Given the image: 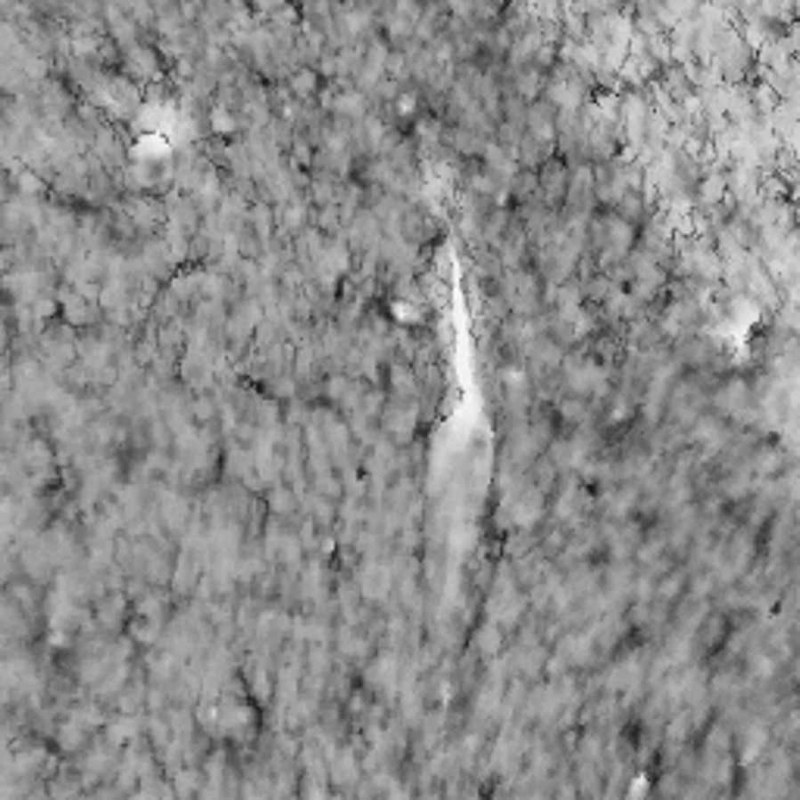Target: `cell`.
Returning <instances> with one entry per match:
<instances>
[{
	"instance_id": "1",
	"label": "cell",
	"mask_w": 800,
	"mask_h": 800,
	"mask_svg": "<svg viewBox=\"0 0 800 800\" xmlns=\"http://www.w3.org/2000/svg\"><path fill=\"white\" fill-rule=\"evenodd\" d=\"M122 72L135 85H160L166 78V60L148 38L122 51Z\"/></svg>"
},
{
	"instance_id": "2",
	"label": "cell",
	"mask_w": 800,
	"mask_h": 800,
	"mask_svg": "<svg viewBox=\"0 0 800 800\" xmlns=\"http://www.w3.org/2000/svg\"><path fill=\"white\" fill-rule=\"evenodd\" d=\"M570 163L563 157H554L545 166L538 169V182H541V200H545L551 210H563L566 194H570Z\"/></svg>"
},
{
	"instance_id": "3",
	"label": "cell",
	"mask_w": 800,
	"mask_h": 800,
	"mask_svg": "<svg viewBox=\"0 0 800 800\" xmlns=\"http://www.w3.org/2000/svg\"><path fill=\"white\" fill-rule=\"evenodd\" d=\"M444 144L454 150L460 160H481L488 150V138L475 135L473 128H463V125H448V135H444Z\"/></svg>"
},
{
	"instance_id": "4",
	"label": "cell",
	"mask_w": 800,
	"mask_h": 800,
	"mask_svg": "<svg viewBox=\"0 0 800 800\" xmlns=\"http://www.w3.org/2000/svg\"><path fill=\"white\" fill-rule=\"evenodd\" d=\"M285 85H288V91L297 97V101L303 103H316L322 94V76L313 69V66H301V69H295L288 78H285Z\"/></svg>"
},
{
	"instance_id": "5",
	"label": "cell",
	"mask_w": 800,
	"mask_h": 800,
	"mask_svg": "<svg viewBox=\"0 0 800 800\" xmlns=\"http://www.w3.org/2000/svg\"><path fill=\"white\" fill-rule=\"evenodd\" d=\"M541 198V182H538V169H519L510 179V200L513 204H529V200Z\"/></svg>"
},
{
	"instance_id": "6",
	"label": "cell",
	"mask_w": 800,
	"mask_h": 800,
	"mask_svg": "<svg viewBox=\"0 0 800 800\" xmlns=\"http://www.w3.org/2000/svg\"><path fill=\"white\" fill-rule=\"evenodd\" d=\"M191 419L200 425H213L219 419V404L213 394H194L191 397Z\"/></svg>"
}]
</instances>
